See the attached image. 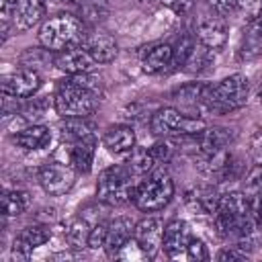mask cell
<instances>
[{"mask_svg":"<svg viewBox=\"0 0 262 262\" xmlns=\"http://www.w3.org/2000/svg\"><path fill=\"white\" fill-rule=\"evenodd\" d=\"M100 100V80L90 74H76L57 86L53 106L61 119H86Z\"/></svg>","mask_w":262,"mask_h":262,"instance_id":"6da1fadb","label":"cell"},{"mask_svg":"<svg viewBox=\"0 0 262 262\" xmlns=\"http://www.w3.org/2000/svg\"><path fill=\"white\" fill-rule=\"evenodd\" d=\"M96 145V133L90 123L84 119H66L61 125V151L66 154V162L74 166L76 172H90Z\"/></svg>","mask_w":262,"mask_h":262,"instance_id":"7a4b0ae2","label":"cell"},{"mask_svg":"<svg viewBox=\"0 0 262 262\" xmlns=\"http://www.w3.org/2000/svg\"><path fill=\"white\" fill-rule=\"evenodd\" d=\"M213 217H215L217 233L221 237L242 239V237L252 235V229L256 227L250 215V199L244 192L223 194Z\"/></svg>","mask_w":262,"mask_h":262,"instance_id":"3957f363","label":"cell"},{"mask_svg":"<svg viewBox=\"0 0 262 262\" xmlns=\"http://www.w3.org/2000/svg\"><path fill=\"white\" fill-rule=\"evenodd\" d=\"M88 31L82 18L74 14H55L47 18L39 29V43L47 51H63L76 45H82Z\"/></svg>","mask_w":262,"mask_h":262,"instance_id":"277c9868","label":"cell"},{"mask_svg":"<svg viewBox=\"0 0 262 262\" xmlns=\"http://www.w3.org/2000/svg\"><path fill=\"white\" fill-rule=\"evenodd\" d=\"M248 78L242 74H233L227 76L215 84L203 86L201 90V104L207 111L213 113H229V111H237L246 104L248 100Z\"/></svg>","mask_w":262,"mask_h":262,"instance_id":"5b68a950","label":"cell"},{"mask_svg":"<svg viewBox=\"0 0 262 262\" xmlns=\"http://www.w3.org/2000/svg\"><path fill=\"white\" fill-rule=\"evenodd\" d=\"M172 194H174V182L170 174L164 168H154L135 184L133 203L137 209L151 213L164 209L172 201Z\"/></svg>","mask_w":262,"mask_h":262,"instance_id":"8992f818","label":"cell"},{"mask_svg":"<svg viewBox=\"0 0 262 262\" xmlns=\"http://www.w3.org/2000/svg\"><path fill=\"white\" fill-rule=\"evenodd\" d=\"M133 176L135 174L121 164L104 168L96 182V199L111 207H119L127 201H133V192H135Z\"/></svg>","mask_w":262,"mask_h":262,"instance_id":"52a82bcc","label":"cell"},{"mask_svg":"<svg viewBox=\"0 0 262 262\" xmlns=\"http://www.w3.org/2000/svg\"><path fill=\"white\" fill-rule=\"evenodd\" d=\"M149 129L158 137H194L205 129V121L188 117L178 108L164 106L151 115Z\"/></svg>","mask_w":262,"mask_h":262,"instance_id":"ba28073f","label":"cell"},{"mask_svg":"<svg viewBox=\"0 0 262 262\" xmlns=\"http://www.w3.org/2000/svg\"><path fill=\"white\" fill-rule=\"evenodd\" d=\"M76 182V168L66 160H51L39 170V184L51 196L66 194Z\"/></svg>","mask_w":262,"mask_h":262,"instance_id":"9c48e42d","label":"cell"},{"mask_svg":"<svg viewBox=\"0 0 262 262\" xmlns=\"http://www.w3.org/2000/svg\"><path fill=\"white\" fill-rule=\"evenodd\" d=\"M41 88V76L33 68H23L8 74L2 82V92L6 98H29Z\"/></svg>","mask_w":262,"mask_h":262,"instance_id":"30bf717a","label":"cell"},{"mask_svg":"<svg viewBox=\"0 0 262 262\" xmlns=\"http://www.w3.org/2000/svg\"><path fill=\"white\" fill-rule=\"evenodd\" d=\"M162 237H164V223L158 217H145L133 229V246L143 256H154L162 246Z\"/></svg>","mask_w":262,"mask_h":262,"instance_id":"8fae6325","label":"cell"},{"mask_svg":"<svg viewBox=\"0 0 262 262\" xmlns=\"http://www.w3.org/2000/svg\"><path fill=\"white\" fill-rule=\"evenodd\" d=\"M55 66L57 70H61L68 76H76V74H90L94 70V66L98 63L82 45L63 49L55 53Z\"/></svg>","mask_w":262,"mask_h":262,"instance_id":"7c38bea8","label":"cell"},{"mask_svg":"<svg viewBox=\"0 0 262 262\" xmlns=\"http://www.w3.org/2000/svg\"><path fill=\"white\" fill-rule=\"evenodd\" d=\"M133 221L129 217H115L106 223V239H104V246L102 250L108 254V256H117L121 254L129 242L133 239Z\"/></svg>","mask_w":262,"mask_h":262,"instance_id":"4fadbf2b","label":"cell"},{"mask_svg":"<svg viewBox=\"0 0 262 262\" xmlns=\"http://www.w3.org/2000/svg\"><path fill=\"white\" fill-rule=\"evenodd\" d=\"M196 41L213 51L221 49L227 41V23L221 16H205L196 25Z\"/></svg>","mask_w":262,"mask_h":262,"instance_id":"5bb4252c","label":"cell"},{"mask_svg":"<svg viewBox=\"0 0 262 262\" xmlns=\"http://www.w3.org/2000/svg\"><path fill=\"white\" fill-rule=\"evenodd\" d=\"M49 237H51V231L45 225H27V227H23L20 233L14 237V244H12L14 258L27 260L31 256V252L35 248L43 246L45 242H49Z\"/></svg>","mask_w":262,"mask_h":262,"instance_id":"9a60e30c","label":"cell"},{"mask_svg":"<svg viewBox=\"0 0 262 262\" xmlns=\"http://www.w3.org/2000/svg\"><path fill=\"white\" fill-rule=\"evenodd\" d=\"M190 229L186 221L174 219L164 227V237H162V248L170 258H176L186 252V246L190 242Z\"/></svg>","mask_w":262,"mask_h":262,"instance_id":"2e32d148","label":"cell"},{"mask_svg":"<svg viewBox=\"0 0 262 262\" xmlns=\"http://www.w3.org/2000/svg\"><path fill=\"white\" fill-rule=\"evenodd\" d=\"M196 147L201 156L217 154L223 151L231 141H233V131L227 127H205L199 135H194Z\"/></svg>","mask_w":262,"mask_h":262,"instance_id":"e0dca14e","label":"cell"},{"mask_svg":"<svg viewBox=\"0 0 262 262\" xmlns=\"http://www.w3.org/2000/svg\"><path fill=\"white\" fill-rule=\"evenodd\" d=\"M82 47L98 61V63H108L117 57V41L108 35V33H100V31H92L86 35Z\"/></svg>","mask_w":262,"mask_h":262,"instance_id":"ac0fdd59","label":"cell"},{"mask_svg":"<svg viewBox=\"0 0 262 262\" xmlns=\"http://www.w3.org/2000/svg\"><path fill=\"white\" fill-rule=\"evenodd\" d=\"M102 145L121 158H127L133 149H135V131L129 125H117L106 129V133L102 135Z\"/></svg>","mask_w":262,"mask_h":262,"instance_id":"d6986e66","label":"cell"},{"mask_svg":"<svg viewBox=\"0 0 262 262\" xmlns=\"http://www.w3.org/2000/svg\"><path fill=\"white\" fill-rule=\"evenodd\" d=\"M172 57H174V47L170 43H156L141 53V68L147 74H156L168 68L172 63Z\"/></svg>","mask_w":262,"mask_h":262,"instance_id":"ffe728a7","label":"cell"},{"mask_svg":"<svg viewBox=\"0 0 262 262\" xmlns=\"http://www.w3.org/2000/svg\"><path fill=\"white\" fill-rule=\"evenodd\" d=\"M43 14H45V0H18L12 12L14 27L18 31H27L33 25H37Z\"/></svg>","mask_w":262,"mask_h":262,"instance_id":"44dd1931","label":"cell"},{"mask_svg":"<svg viewBox=\"0 0 262 262\" xmlns=\"http://www.w3.org/2000/svg\"><path fill=\"white\" fill-rule=\"evenodd\" d=\"M12 139H14V143L18 147L29 149V151H35V149H43V147L49 145L51 131L45 125H29V127L20 129Z\"/></svg>","mask_w":262,"mask_h":262,"instance_id":"7402d4cb","label":"cell"},{"mask_svg":"<svg viewBox=\"0 0 262 262\" xmlns=\"http://www.w3.org/2000/svg\"><path fill=\"white\" fill-rule=\"evenodd\" d=\"M219 201H221V194L211 186H201V188L186 192V203L194 211L205 213V215H213L219 207Z\"/></svg>","mask_w":262,"mask_h":262,"instance_id":"603a6c76","label":"cell"},{"mask_svg":"<svg viewBox=\"0 0 262 262\" xmlns=\"http://www.w3.org/2000/svg\"><path fill=\"white\" fill-rule=\"evenodd\" d=\"M156 158L151 154V147H135L129 156H127V168L135 174V176H145L156 168Z\"/></svg>","mask_w":262,"mask_h":262,"instance_id":"cb8c5ba5","label":"cell"},{"mask_svg":"<svg viewBox=\"0 0 262 262\" xmlns=\"http://www.w3.org/2000/svg\"><path fill=\"white\" fill-rule=\"evenodd\" d=\"M211 66H213V49H209L196 41L186 63H184V70L190 74H203V72L211 70Z\"/></svg>","mask_w":262,"mask_h":262,"instance_id":"d4e9b609","label":"cell"},{"mask_svg":"<svg viewBox=\"0 0 262 262\" xmlns=\"http://www.w3.org/2000/svg\"><path fill=\"white\" fill-rule=\"evenodd\" d=\"M96 223H88V219L80 213L78 219H74L66 231V239L72 248H82V246H88V237H90V231Z\"/></svg>","mask_w":262,"mask_h":262,"instance_id":"484cf974","label":"cell"},{"mask_svg":"<svg viewBox=\"0 0 262 262\" xmlns=\"http://www.w3.org/2000/svg\"><path fill=\"white\" fill-rule=\"evenodd\" d=\"M29 205L27 192L23 190H4L2 192V215L4 217H16L20 215Z\"/></svg>","mask_w":262,"mask_h":262,"instance_id":"4316f807","label":"cell"},{"mask_svg":"<svg viewBox=\"0 0 262 262\" xmlns=\"http://www.w3.org/2000/svg\"><path fill=\"white\" fill-rule=\"evenodd\" d=\"M194 39L190 37V35H182L180 39H178V43L174 45V57H172V63H176V66H184L186 63V59H188V55H190V51H192V47H194Z\"/></svg>","mask_w":262,"mask_h":262,"instance_id":"83f0119b","label":"cell"},{"mask_svg":"<svg viewBox=\"0 0 262 262\" xmlns=\"http://www.w3.org/2000/svg\"><path fill=\"white\" fill-rule=\"evenodd\" d=\"M80 6H82L84 18H86V20H92V23L100 20V18L106 14V2H104V0H86V2H82Z\"/></svg>","mask_w":262,"mask_h":262,"instance_id":"f1b7e54d","label":"cell"},{"mask_svg":"<svg viewBox=\"0 0 262 262\" xmlns=\"http://www.w3.org/2000/svg\"><path fill=\"white\" fill-rule=\"evenodd\" d=\"M106 223L108 221H98L92 231H90V237H88V248H102L104 246V239H106Z\"/></svg>","mask_w":262,"mask_h":262,"instance_id":"f546056e","label":"cell"},{"mask_svg":"<svg viewBox=\"0 0 262 262\" xmlns=\"http://www.w3.org/2000/svg\"><path fill=\"white\" fill-rule=\"evenodd\" d=\"M186 256H188L190 260H207V258H209L207 248H205V244H203L199 237H190V242H188V246H186Z\"/></svg>","mask_w":262,"mask_h":262,"instance_id":"4dcf8cb0","label":"cell"},{"mask_svg":"<svg viewBox=\"0 0 262 262\" xmlns=\"http://www.w3.org/2000/svg\"><path fill=\"white\" fill-rule=\"evenodd\" d=\"M172 151H174V147H172V143L164 137V141H158L154 147H151V154H154V158H156V162L160 164V162H168L170 158H172Z\"/></svg>","mask_w":262,"mask_h":262,"instance_id":"1f68e13d","label":"cell"},{"mask_svg":"<svg viewBox=\"0 0 262 262\" xmlns=\"http://www.w3.org/2000/svg\"><path fill=\"white\" fill-rule=\"evenodd\" d=\"M237 6L250 16V20L262 14V0H237Z\"/></svg>","mask_w":262,"mask_h":262,"instance_id":"d6a6232c","label":"cell"},{"mask_svg":"<svg viewBox=\"0 0 262 262\" xmlns=\"http://www.w3.org/2000/svg\"><path fill=\"white\" fill-rule=\"evenodd\" d=\"M250 215L256 227H262V194H254L250 199Z\"/></svg>","mask_w":262,"mask_h":262,"instance_id":"836d02e7","label":"cell"},{"mask_svg":"<svg viewBox=\"0 0 262 262\" xmlns=\"http://www.w3.org/2000/svg\"><path fill=\"white\" fill-rule=\"evenodd\" d=\"M246 184L250 188H256V190H262V162H258L246 176Z\"/></svg>","mask_w":262,"mask_h":262,"instance_id":"e575fe53","label":"cell"},{"mask_svg":"<svg viewBox=\"0 0 262 262\" xmlns=\"http://www.w3.org/2000/svg\"><path fill=\"white\" fill-rule=\"evenodd\" d=\"M164 6H168L170 10H174L176 14H184L190 10L192 6V0H160Z\"/></svg>","mask_w":262,"mask_h":262,"instance_id":"d590c367","label":"cell"},{"mask_svg":"<svg viewBox=\"0 0 262 262\" xmlns=\"http://www.w3.org/2000/svg\"><path fill=\"white\" fill-rule=\"evenodd\" d=\"M219 14H229L237 8V0H207Z\"/></svg>","mask_w":262,"mask_h":262,"instance_id":"8d00e7d4","label":"cell"},{"mask_svg":"<svg viewBox=\"0 0 262 262\" xmlns=\"http://www.w3.org/2000/svg\"><path fill=\"white\" fill-rule=\"evenodd\" d=\"M217 258H219V260H246V258H248V254L235 246V248L221 250V252L217 254Z\"/></svg>","mask_w":262,"mask_h":262,"instance_id":"74e56055","label":"cell"},{"mask_svg":"<svg viewBox=\"0 0 262 262\" xmlns=\"http://www.w3.org/2000/svg\"><path fill=\"white\" fill-rule=\"evenodd\" d=\"M16 4H18V0H0V8H2V14H4V16H8L10 12H14Z\"/></svg>","mask_w":262,"mask_h":262,"instance_id":"f35d334b","label":"cell"},{"mask_svg":"<svg viewBox=\"0 0 262 262\" xmlns=\"http://www.w3.org/2000/svg\"><path fill=\"white\" fill-rule=\"evenodd\" d=\"M53 2H76V4H82V2H86V0H53Z\"/></svg>","mask_w":262,"mask_h":262,"instance_id":"ab89813d","label":"cell"},{"mask_svg":"<svg viewBox=\"0 0 262 262\" xmlns=\"http://www.w3.org/2000/svg\"><path fill=\"white\" fill-rule=\"evenodd\" d=\"M258 100H260V102H262V86H260V88H258Z\"/></svg>","mask_w":262,"mask_h":262,"instance_id":"60d3db41","label":"cell"},{"mask_svg":"<svg viewBox=\"0 0 262 262\" xmlns=\"http://www.w3.org/2000/svg\"><path fill=\"white\" fill-rule=\"evenodd\" d=\"M258 18H260V25H262V14H260V16H258Z\"/></svg>","mask_w":262,"mask_h":262,"instance_id":"b9f144b4","label":"cell"}]
</instances>
